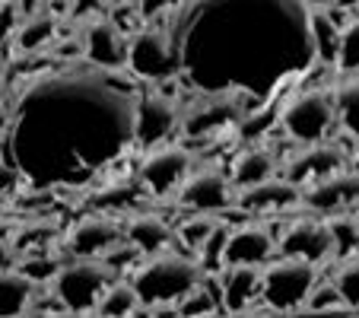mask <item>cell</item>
I'll use <instances>...</instances> for the list:
<instances>
[{
	"mask_svg": "<svg viewBox=\"0 0 359 318\" xmlns=\"http://www.w3.org/2000/svg\"><path fill=\"white\" fill-rule=\"evenodd\" d=\"M169 35L178 67L207 93L264 95L318 61L305 0H182Z\"/></svg>",
	"mask_w": 359,
	"mask_h": 318,
	"instance_id": "1",
	"label": "cell"
},
{
	"mask_svg": "<svg viewBox=\"0 0 359 318\" xmlns=\"http://www.w3.org/2000/svg\"><path fill=\"white\" fill-rule=\"evenodd\" d=\"M128 277L134 280L143 305H156V303L178 305V299H184L197 284H203L207 271H203V264L197 258L165 249L156 251V255H147Z\"/></svg>",
	"mask_w": 359,
	"mask_h": 318,
	"instance_id": "2",
	"label": "cell"
},
{
	"mask_svg": "<svg viewBox=\"0 0 359 318\" xmlns=\"http://www.w3.org/2000/svg\"><path fill=\"white\" fill-rule=\"evenodd\" d=\"M315 284H318V264L292 255H277L264 264L261 303L271 312H299L305 309V299Z\"/></svg>",
	"mask_w": 359,
	"mask_h": 318,
	"instance_id": "3",
	"label": "cell"
},
{
	"mask_svg": "<svg viewBox=\"0 0 359 318\" xmlns=\"http://www.w3.org/2000/svg\"><path fill=\"white\" fill-rule=\"evenodd\" d=\"M280 128L292 143H315L327 140L334 128H340L337 99L327 89H302L296 93L280 112Z\"/></svg>",
	"mask_w": 359,
	"mask_h": 318,
	"instance_id": "4",
	"label": "cell"
},
{
	"mask_svg": "<svg viewBox=\"0 0 359 318\" xmlns=\"http://www.w3.org/2000/svg\"><path fill=\"white\" fill-rule=\"evenodd\" d=\"M118 274L105 258H70L61 264L51 290L61 296L67 312H95V303Z\"/></svg>",
	"mask_w": 359,
	"mask_h": 318,
	"instance_id": "5",
	"label": "cell"
},
{
	"mask_svg": "<svg viewBox=\"0 0 359 318\" xmlns=\"http://www.w3.org/2000/svg\"><path fill=\"white\" fill-rule=\"evenodd\" d=\"M194 172V156L182 143H159L149 147L147 156L137 166V178L147 185L149 197H165L175 194L182 182Z\"/></svg>",
	"mask_w": 359,
	"mask_h": 318,
	"instance_id": "6",
	"label": "cell"
},
{
	"mask_svg": "<svg viewBox=\"0 0 359 318\" xmlns=\"http://www.w3.org/2000/svg\"><path fill=\"white\" fill-rule=\"evenodd\" d=\"M175 201L191 213H223L236 207V188H232L229 172H223L217 163L194 166V172L175 191Z\"/></svg>",
	"mask_w": 359,
	"mask_h": 318,
	"instance_id": "7",
	"label": "cell"
},
{
	"mask_svg": "<svg viewBox=\"0 0 359 318\" xmlns=\"http://www.w3.org/2000/svg\"><path fill=\"white\" fill-rule=\"evenodd\" d=\"M340 169H350V156L334 140H315V143H296L280 163V175L290 178L292 185L305 188L309 182H318L325 175H334Z\"/></svg>",
	"mask_w": 359,
	"mask_h": 318,
	"instance_id": "8",
	"label": "cell"
},
{
	"mask_svg": "<svg viewBox=\"0 0 359 318\" xmlns=\"http://www.w3.org/2000/svg\"><path fill=\"white\" fill-rule=\"evenodd\" d=\"M337 251L334 242V230L327 220H318V213L296 217L283 226V232L277 236V255H292V258H305L312 264H321Z\"/></svg>",
	"mask_w": 359,
	"mask_h": 318,
	"instance_id": "9",
	"label": "cell"
},
{
	"mask_svg": "<svg viewBox=\"0 0 359 318\" xmlns=\"http://www.w3.org/2000/svg\"><path fill=\"white\" fill-rule=\"evenodd\" d=\"M128 67L137 77L163 83L165 77H172L178 70V55L172 45L169 26L159 29H137L134 41H130V55H128Z\"/></svg>",
	"mask_w": 359,
	"mask_h": 318,
	"instance_id": "10",
	"label": "cell"
},
{
	"mask_svg": "<svg viewBox=\"0 0 359 318\" xmlns=\"http://www.w3.org/2000/svg\"><path fill=\"white\" fill-rule=\"evenodd\" d=\"M245 93L236 89H219V93H203L197 105H191L188 115H182L184 137H207L226 124H238L245 118L242 109Z\"/></svg>",
	"mask_w": 359,
	"mask_h": 318,
	"instance_id": "11",
	"label": "cell"
},
{
	"mask_svg": "<svg viewBox=\"0 0 359 318\" xmlns=\"http://www.w3.org/2000/svg\"><path fill=\"white\" fill-rule=\"evenodd\" d=\"M353 204H359V172L353 166L318 178V182H309L302 188V197H299V207L309 210V213H318V217L344 213Z\"/></svg>",
	"mask_w": 359,
	"mask_h": 318,
	"instance_id": "12",
	"label": "cell"
},
{
	"mask_svg": "<svg viewBox=\"0 0 359 318\" xmlns=\"http://www.w3.org/2000/svg\"><path fill=\"white\" fill-rule=\"evenodd\" d=\"M83 45H86V64H95V67L105 70L128 67L130 41L111 16H93L83 29Z\"/></svg>",
	"mask_w": 359,
	"mask_h": 318,
	"instance_id": "13",
	"label": "cell"
},
{
	"mask_svg": "<svg viewBox=\"0 0 359 318\" xmlns=\"http://www.w3.org/2000/svg\"><path fill=\"white\" fill-rule=\"evenodd\" d=\"M118 242H124V223H118L105 210L80 217L67 232V249L74 258H102Z\"/></svg>",
	"mask_w": 359,
	"mask_h": 318,
	"instance_id": "14",
	"label": "cell"
},
{
	"mask_svg": "<svg viewBox=\"0 0 359 318\" xmlns=\"http://www.w3.org/2000/svg\"><path fill=\"white\" fill-rule=\"evenodd\" d=\"M178 109H175V99L172 95L159 93H143L137 95V121H134V143L140 147H156L178 121Z\"/></svg>",
	"mask_w": 359,
	"mask_h": 318,
	"instance_id": "15",
	"label": "cell"
},
{
	"mask_svg": "<svg viewBox=\"0 0 359 318\" xmlns=\"http://www.w3.org/2000/svg\"><path fill=\"white\" fill-rule=\"evenodd\" d=\"M299 197H302L299 185H292L290 178H283V175H273L258 185L238 188L236 210H245V213H283V210L299 207Z\"/></svg>",
	"mask_w": 359,
	"mask_h": 318,
	"instance_id": "16",
	"label": "cell"
},
{
	"mask_svg": "<svg viewBox=\"0 0 359 318\" xmlns=\"http://www.w3.org/2000/svg\"><path fill=\"white\" fill-rule=\"evenodd\" d=\"M261 277L264 267L261 264H226L219 271V296H223L226 312H248L261 303Z\"/></svg>",
	"mask_w": 359,
	"mask_h": 318,
	"instance_id": "17",
	"label": "cell"
},
{
	"mask_svg": "<svg viewBox=\"0 0 359 318\" xmlns=\"http://www.w3.org/2000/svg\"><path fill=\"white\" fill-rule=\"evenodd\" d=\"M277 255V236L261 223H248V226H232L229 242H226V255H223V267L226 264H261L264 267L271 258Z\"/></svg>",
	"mask_w": 359,
	"mask_h": 318,
	"instance_id": "18",
	"label": "cell"
},
{
	"mask_svg": "<svg viewBox=\"0 0 359 318\" xmlns=\"http://www.w3.org/2000/svg\"><path fill=\"white\" fill-rule=\"evenodd\" d=\"M124 239L130 245L143 251V255H156V251H165L175 239V230H172L169 220H163L159 213H147V210H134L128 220H124Z\"/></svg>",
	"mask_w": 359,
	"mask_h": 318,
	"instance_id": "19",
	"label": "cell"
},
{
	"mask_svg": "<svg viewBox=\"0 0 359 318\" xmlns=\"http://www.w3.org/2000/svg\"><path fill=\"white\" fill-rule=\"evenodd\" d=\"M277 169H280V163H277V156H273L271 147H264V143L245 147L229 166L232 188L238 191V188H248V185L264 182V178H273Z\"/></svg>",
	"mask_w": 359,
	"mask_h": 318,
	"instance_id": "20",
	"label": "cell"
},
{
	"mask_svg": "<svg viewBox=\"0 0 359 318\" xmlns=\"http://www.w3.org/2000/svg\"><path fill=\"white\" fill-rule=\"evenodd\" d=\"M147 194L149 191L140 178L137 182H130V178H111L105 188H99L93 194V204L99 210H105V213H134Z\"/></svg>",
	"mask_w": 359,
	"mask_h": 318,
	"instance_id": "21",
	"label": "cell"
},
{
	"mask_svg": "<svg viewBox=\"0 0 359 318\" xmlns=\"http://www.w3.org/2000/svg\"><path fill=\"white\" fill-rule=\"evenodd\" d=\"M143 309V299L140 293H137L134 280H111L109 286H105V293L99 296V303H95V315H111V318H121V315H137V312Z\"/></svg>",
	"mask_w": 359,
	"mask_h": 318,
	"instance_id": "22",
	"label": "cell"
},
{
	"mask_svg": "<svg viewBox=\"0 0 359 318\" xmlns=\"http://www.w3.org/2000/svg\"><path fill=\"white\" fill-rule=\"evenodd\" d=\"M334 99H337V115L340 128L346 134L359 137V70H344L334 86Z\"/></svg>",
	"mask_w": 359,
	"mask_h": 318,
	"instance_id": "23",
	"label": "cell"
},
{
	"mask_svg": "<svg viewBox=\"0 0 359 318\" xmlns=\"http://www.w3.org/2000/svg\"><path fill=\"white\" fill-rule=\"evenodd\" d=\"M35 280L20 267L4 271V315H22L35 305Z\"/></svg>",
	"mask_w": 359,
	"mask_h": 318,
	"instance_id": "24",
	"label": "cell"
},
{
	"mask_svg": "<svg viewBox=\"0 0 359 318\" xmlns=\"http://www.w3.org/2000/svg\"><path fill=\"white\" fill-rule=\"evenodd\" d=\"M55 39H57V20L51 13L26 16V22H22L13 35L20 51H41V48L51 45Z\"/></svg>",
	"mask_w": 359,
	"mask_h": 318,
	"instance_id": "25",
	"label": "cell"
},
{
	"mask_svg": "<svg viewBox=\"0 0 359 318\" xmlns=\"http://www.w3.org/2000/svg\"><path fill=\"white\" fill-rule=\"evenodd\" d=\"M312 35H315V51H318V61L337 64L340 26H337V20H334L331 10H312Z\"/></svg>",
	"mask_w": 359,
	"mask_h": 318,
	"instance_id": "26",
	"label": "cell"
},
{
	"mask_svg": "<svg viewBox=\"0 0 359 318\" xmlns=\"http://www.w3.org/2000/svg\"><path fill=\"white\" fill-rule=\"evenodd\" d=\"M229 232H232V226L219 220V226H217V230H213L207 239H203V245L194 251L197 261L203 264V271H207V274H219V271H223V255H226V242H229Z\"/></svg>",
	"mask_w": 359,
	"mask_h": 318,
	"instance_id": "27",
	"label": "cell"
},
{
	"mask_svg": "<svg viewBox=\"0 0 359 318\" xmlns=\"http://www.w3.org/2000/svg\"><path fill=\"white\" fill-rule=\"evenodd\" d=\"M213 312H223V296H219V284L217 290L197 284L194 290L184 299H178V315H213Z\"/></svg>",
	"mask_w": 359,
	"mask_h": 318,
	"instance_id": "28",
	"label": "cell"
},
{
	"mask_svg": "<svg viewBox=\"0 0 359 318\" xmlns=\"http://www.w3.org/2000/svg\"><path fill=\"white\" fill-rule=\"evenodd\" d=\"M217 226H219V213H191V217L182 220V226H178V239H182L191 251H197L203 245V239L210 236Z\"/></svg>",
	"mask_w": 359,
	"mask_h": 318,
	"instance_id": "29",
	"label": "cell"
},
{
	"mask_svg": "<svg viewBox=\"0 0 359 318\" xmlns=\"http://www.w3.org/2000/svg\"><path fill=\"white\" fill-rule=\"evenodd\" d=\"M334 284L340 286L346 305L359 309V251H353V255H346L344 261H340L337 274H334Z\"/></svg>",
	"mask_w": 359,
	"mask_h": 318,
	"instance_id": "30",
	"label": "cell"
},
{
	"mask_svg": "<svg viewBox=\"0 0 359 318\" xmlns=\"http://www.w3.org/2000/svg\"><path fill=\"white\" fill-rule=\"evenodd\" d=\"M305 309L309 312H334V309H350V305H346L340 286L334 284V280H327V284L312 286V293H309V299H305Z\"/></svg>",
	"mask_w": 359,
	"mask_h": 318,
	"instance_id": "31",
	"label": "cell"
},
{
	"mask_svg": "<svg viewBox=\"0 0 359 318\" xmlns=\"http://www.w3.org/2000/svg\"><path fill=\"white\" fill-rule=\"evenodd\" d=\"M337 67L340 70H359V16L340 29Z\"/></svg>",
	"mask_w": 359,
	"mask_h": 318,
	"instance_id": "32",
	"label": "cell"
},
{
	"mask_svg": "<svg viewBox=\"0 0 359 318\" xmlns=\"http://www.w3.org/2000/svg\"><path fill=\"white\" fill-rule=\"evenodd\" d=\"M20 271H26L35 284H48V280H55L57 271H61V261L51 255H32L20 264Z\"/></svg>",
	"mask_w": 359,
	"mask_h": 318,
	"instance_id": "33",
	"label": "cell"
},
{
	"mask_svg": "<svg viewBox=\"0 0 359 318\" xmlns=\"http://www.w3.org/2000/svg\"><path fill=\"white\" fill-rule=\"evenodd\" d=\"M334 230V242H337V251L340 255H353V251H359V223H353V220H327Z\"/></svg>",
	"mask_w": 359,
	"mask_h": 318,
	"instance_id": "34",
	"label": "cell"
},
{
	"mask_svg": "<svg viewBox=\"0 0 359 318\" xmlns=\"http://www.w3.org/2000/svg\"><path fill=\"white\" fill-rule=\"evenodd\" d=\"M134 4H137V10H140L143 20H156V16L169 7L172 0H134Z\"/></svg>",
	"mask_w": 359,
	"mask_h": 318,
	"instance_id": "35",
	"label": "cell"
},
{
	"mask_svg": "<svg viewBox=\"0 0 359 318\" xmlns=\"http://www.w3.org/2000/svg\"><path fill=\"white\" fill-rule=\"evenodd\" d=\"M331 7H337V10H356L359 0H331Z\"/></svg>",
	"mask_w": 359,
	"mask_h": 318,
	"instance_id": "36",
	"label": "cell"
},
{
	"mask_svg": "<svg viewBox=\"0 0 359 318\" xmlns=\"http://www.w3.org/2000/svg\"><path fill=\"white\" fill-rule=\"evenodd\" d=\"M350 166H353V169L359 172V150H356V156H353V159H350Z\"/></svg>",
	"mask_w": 359,
	"mask_h": 318,
	"instance_id": "37",
	"label": "cell"
},
{
	"mask_svg": "<svg viewBox=\"0 0 359 318\" xmlns=\"http://www.w3.org/2000/svg\"><path fill=\"white\" fill-rule=\"evenodd\" d=\"M305 4H309V7H321V4H325V0H305Z\"/></svg>",
	"mask_w": 359,
	"mask_h": 318,
	"instance_id": "38",
	"label": "cell"
},
{
	"mask_svg": "<svg viewBox=\"0 0 359 318\" xmlns=\"http://www.w3.org/2000/svg\"><path fill=\"white\" fill-rule=\"evenodd\" d=\"M111 4H118V0H111Z\"/></svg>",
	"mask_w": 359,
	"mask_h": 318,
	"instance_id": "39",
	"label": "cell"
}]
</instances>
